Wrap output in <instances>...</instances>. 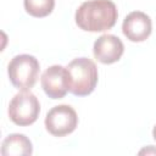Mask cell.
I'll return each instance as SVG.
<instances>
[{
  "instance_id": "6da1fadb",
  "label": "cell",
  "mask_w": 156,
  "mask_h": 156,
  "mask_svg": "<svg viewBox=\"0 0 156 156\" xmlns=\"http://www.w3.org/2000/svg\"><path fill=\"white\" fill-rule=\"evenodd\" d=\"M118 12L111 0H88L76 11V23L85 32H105L117 21Z\"/></svg>"
},
{
  "instance_id": "8992f818",
  "label": "cell",
  "mask_w": 156,
  "mask_h": 156,
  "mask_svg": "<svg viewBox=\"0 0 156 156\" xmlns=\"http://www.w3.org/2000/svg\"><path fill=\"white\" fill-rule=\"evenodd\" d=\"M124 52V45L122 40L113 34H102L99 37L93 46V54L95 58L104 63L111 65L117 62Z\"/></svg>"
},
{
  "instance_id": "52a82bcc",
  "label": "cell",
  "mask_w": 156,
  "mask_h": 156,
  "mask_svg": "<svg viewBox=\"0 0 156 156\" xmlns=\"http://www.w3.org/2000/svg\"><path fill=\"white\" fill-rule=\"evenodd\" d=\"M152 30V23L150 17L141 11H133L126 16L122 32L127 39L134 43L146 40Z\"/></svg>"
},
{
  "instance_id": "ba28073f",
  "label": "cell",
  "mask_w": 156,
  "mask_h": 156,
  "mask_svg": "<svg viewBox=\"0 0 156 156\" xmlns=\"http://www.w3.org/2000/svg\"><path fill=\"white\" fill-rule=\"evenodd\" d=\"M41 88L45 94L56 100L62 99L67 94V82H66V67L61 65H54L45 69L40 78Z\"/></svg>"
},
{
  "instance_id": "8fae6325",
  "label": "cell",
  "mask_w": 156,
  "mask_h": 156,
  "mask_svg": "<svg viewBox=\"0 0 156 156\" xmlns=\"http://www.w3.org/2000/svg\"><path fill=\"white\" fill-rule=\"evenodd\" d=\"M139 154H140V155H143V154H146V155H149V154H156V149H154V147L150 145V146H147V147L140 150Z\"/></svg>"
},
{
  "instance_id": "3957f363",
  "label": "cell",
  "mask_w": 156,
  "mask_h": 156,
  "mask_svg": "<svg viewBox=\"0 0 156 156\" xmlns=\"http://www.w3.org/2000/svg\"><path fill=\"white\" fill-rule=\"evenodd\" d=\"M39 71V61L28 54L15 56L7 66L10 82L20 90H29L33 88L38 79Z\"/></svg>"
},
{
  "instance_id": "5b68a950",
  "label": "cell",
  "mask_w": 156,
  "mask_h": 156,
  "mask_svg": "<svg viewBox=\"0 0 156 156\" xmlns=\"http://www.w3.org/2000/svg\"><path fill=\"white\" fill-rule=\"evenodd\" d=\"M77 112L69 105H57L46 113L45 128L54 136L68 135L77 128Z\"/></svg>"
},
{
  "instance_id": "7c38bea8",
  "label": "cell",
  "mask_w": 156,
  "mask_h": 156,
  "mask_svg": "<svg viewBox=\"0 0 156 156\" xmlns=\"http://www.w3.org/2000/svg\"><path fill=\"white\" fill-rule=\"evenodd\" d=\"M152 136H154V139L156 140V124H155V127H154V129H152Z\"/></svg>"
},
{
  "instance_id": "277c9868",
  "label": "cell",
  "mask_w": 156,
  "mask_h": 156,
  "mask_svg": "<svg viewBox=\"0 0 156 156\" xmlns=\"http://www.w3.org/2000/svg\"><path fill=\"white\" fill-rule=\"evenodd\" d=\"M39 112V101L29 90H21L12 98L9 105V117L20 127L33 124L38 119Z\"/></svg>"
},
{
  "instance_id": "9c48e42d",
  "label": "cell",
  "mask_w": 156,
  "mask_h": 156,
  "mask_svg": "<svg viewBox=\"0 0 156 156\" xmlns=\"http://www.w3.org/2000/svg\"><path fill=\"white\" fill-rule=\"evenodd\" d=\"M33 152L32 141L24 134H10L1 145L2 156H29Z\"/></svg>"
},
{
  "instance_id": "7a4b0ae2",
  "label": "cell",
  "mask_w": 156,
  "mask_h": 156,
  "mask_svg": "<svg viewBox=\"0 0 156 156\" xmlns=\"http://www.w3.org/2000/svg\"><path fill=\"white\" fill-rule=\"evenodd\" d=\"M98 67L88 57L72 60L66 67L67 89L76 96L91 94L98 84Z\"/></svg>"
},
{
  "instance_id": "30bf717a",
  "label": "cell",
  "mask_w": 156,
  "mask_h": 156,
  "mask_svg": "<svg viewBox=\"0 0 156 156\" xmlns=\"http://www.w3.org/2000/svg\"><path fill=\"white\" fill-rule=\"evenodd\" d=\"M23 4L27 13L37 18L49 16L55 7V0H24Z\"/></svg>"
}]
</instances>
